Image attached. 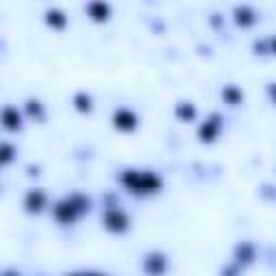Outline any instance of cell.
Masks as SVG:
<instances>
[{
  "mask_svg": "<svg viewBox=\"0 0 276 276\" xmlns=\"http://www.w3.org/2000/svg\"><path fill=\"white\" fill-rule=\"evenodd\" d=\"M125 184H128L130 188H134V190H155V188L160 186V179L155 177V175L151 173H145V175H138V173H130L125 175Z\"/></svg>",
  "mask_w": 276,
  "mask_h": 276,
  "instance_id": "cell-1",
  "label": "cell"
},
{
  "mask_svg": "<svg viewBox=\"0 0 276 276\" xmlns=\"http://www.w3.org/2000/svg\"><path fill=\"white\" fill-rule=\"evenodd\" d=\"M106 224H108V229L119 231V229H125L128 218H125V214H121V211H108V214H106Z\"/></svg>",
  "mask_w": 276,
  "mask_h": 276,
  "instance_id": "cell-2",
  "label": "cell"
},
{
  "mask_svg": "<svg viewBox=\"0 0 276 276\" xmlns=\"http://www.w3.org/2000/svg\"><path fill=\"white\" fill-rule=\"evenodd\" d=\"M115 121H117L119 128H123V130H132V128L136 125V117L132 115L130 110H117Z\"/></svg>",
  "mask_w": 276,
  "mask_h": 276,
  "instance_id": "cell-3",
  "label": "cell"
},
{
  "mask_svg": "<svg viewBox=\"0 0 276 276\" xmlns=\"http://www.w3.org/2000/svg\"><path fill=\"white\" fill-rule=\"evenodd\" d=\"M43 201H46V197H43L41 192H28V197H26V207L30 211H37V209H41V205H43Z\"/></svg>",
  "mask_w": 276,
  "mask_h": 276,
  "instance_id": "cell-4",
  "label": "cell"
},
{
  "mask_svg": "<svg viewBox=\"0 0 276 276\" xmlns=\"http://www.w3.org/2000/svg\"><path fill=\"white\" fill-rule=\"evenodd\" d=\"M147 270L151 274H160L162 270H164V259H162V255H151L147 259Z\"/></svg>",
  "mask_w": 276,
  "mask_h": 276,
  "instance_id": "cell-5",
  "label": "cell"
},
{
  "mask_svg": "<svg viewBox=\"0 0 276 276\" xmlns=\"http://www.w3.org/2000/svg\"><path fill=\"white\" fill-rule=\"evenodd\" d=\"M4 125H7V128H17V125H20V115H17L13 108L4 110Z\"/></svg>",
  "mask_w": 276,
  "mask_h": 276,
  "instance_id": "cell-6",
  "label": "cell"
},
{
  "mask_svg": "<svg viewBox=\"0 0 276 276\" xmlns=\"http://www.w3.org/2000/svg\"><path fill=\"white\" fill-rule=\"evenodd\" d=\"M89 11H91V13H95L97 20H102V17L108 13V7H106V4H99V2H97V4H91Z\"/></svg>",
  "mask_w": 276,
  "mask_h": 276,
  "instance_id": "cell-7",
  "label": "cell"
},
{
  "mask_svg": "<svg viewBox=\"0 0 276 276\" xmlns=\"http://www.w3.org/2000/svg\"><path fill=\"white\" fill-rule=\"evenodd\" d=\"M214 132H216V123H207L201 128V136H203L205 140H211V138H214Z\"/></svg>",
  "mask_w": 276,
  "mask_h": 276,
  "instance_id": "cell-8",
  "label": "cell"
},
{
  "mask_svg": "<svg viewBox=\"0 0 276 276\" xmlns=\"http://www.w3.org/2000/svg\"><path fill=\"white\" fill-rule=\"evenodd\" d=\"M48 20H50V22H56V24H63V22H65V20H63V15L56 13V11H50V13H48Z\"/></svg>",
  "mask_w": 276,
  "mask_h": 276,
  "instance_id": "cell-9",
  "label": "cell"
},
{
  "mask_svg": "<svg viewBox=\"0 0 276 276\" xmlns=\"http://www.w3.org/2000/svg\"><path fill=\"white\" fill-rule=\"evenodd\" d=\"M89 102H91L89 97H84V95H78V108H82V110L86 108V110H89V106H91Z\"/></svg>",
  "mask_w": 276,
  "mask_h": 276,
  "instance_id": "cell-10",
  "label": "cell"
},
{
  "mask_svg": "<svg viewBox=\"0 0 276 276\" xmlns=\"http://www.w3.org/2000/svg\"><path fill=\"white\" fill-rule=\"evenodd\" d=\"M179 115H184V117H192V115H194L192 106H190V108H188V106H186V108H181V110H179Z\"/></svg>",
  "mask_w": 276,
  "mask_h": 276,
  "instance_id": "cell-11",
  "label": "cell"
},
{
  "mask_svg": "<svg viewBox=\"0 0 276 276\" xmlns=\"http://www.w3.org/2000/svg\"><path fill=\"white\" fill-rule=\"evenodd\" d=\"M2 160H4V162L11 160V147H9V145H4V155H2Z\"/></svg>",
  "mask_w": 276,
  "mask_h": 276,
  "instance_id": "cell-12",
  "label": "cell"
},
{
  "mask_svg": "<svg viewBox=\"0 0 276 276\" xmlns=\"http://www.w3.org/2000/svg\"><path fill=\"white\" fill-rule=\"evenodd\" d=\"M274 48H276V39H274Z\"/></svg>",
  "mask_w": 276,
  "mask_h": 276,
  "instance_id": "cell-13",
  "label": "cell"
},
{
  "mask_svg": "<svg viewBox=\"0 0 276 276\" xmlns=\"http://www.w3.org/2000/svg\"><path fill=\"white\" fill-rule=\"evenodd\" d=\"M89 276H91V274H89Z\"/></svg>",
  "mask_w": 276,
  "mask_h": 276,
  "instance_id": "cell-14",
  "label": "cell"
}]
</instances>
